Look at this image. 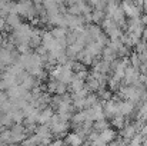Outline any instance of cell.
<instances>
[{"label":"cell","instance_id":"cell-1","mask_svg":"<svg viewBox=\"0 0 147 146\" xmlns=\"http://www.w3.org/2000/svg\"><path fill=\"white\" fill-rule=\"evenodd\" d=\"M124 9H126V10H127V13H129V14H131L133 17H136V16H137V10H136L134 7H131V6L126 4V6H124Z\"/></svg>","mask_w":147,"mask_h":146}]
</instances>
